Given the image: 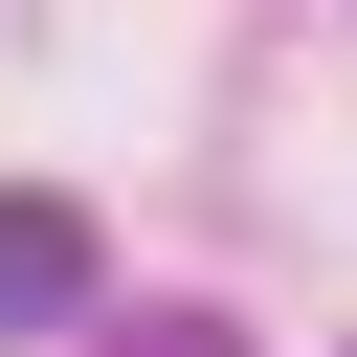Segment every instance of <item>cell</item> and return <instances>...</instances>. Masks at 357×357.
<instances>
[{"instance_id":"1","label":"cell","mask_w":357,"mask_h":357,"mask_svg":"<svg viewBox=\"0 0 357 357\" xmlns=\"http://www.w3.org/2000/svg\"><path fill=\"white\" fill-rule=\"evenodd\" d=\"M89 290H112V245H89V201H45V178H0V357H22V335H67Z\"/></svg>"},{"instance_id":"2","label":"cell","mask_w":357,"mask_h":357,"mask_svg":"<svg viewBox=\"0 0 357 357\" xmlns=\"http://www.w3.org/2000/svg\"><path fill=\"white\" fill-rule=\"evenodd\" d=\"M112 357H245V335H223V312H134Z\"/></svg>"}]
</instances>
